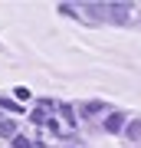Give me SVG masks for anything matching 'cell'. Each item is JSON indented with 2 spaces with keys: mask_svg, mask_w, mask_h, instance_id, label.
I'll list each match as a JSON object with an SVG mask.
<instances>
[{
  "mask_svg": "<svg viewBox=\"0 0 141 148\" xmlns=\"http://www.w3.org/2000/svg\"><path fill=\"white\" fill-rule=\"evenodd\" d=\"M128 138H131V142L141 138V122H131V125H128Z\"/></svg>",
  "mask_w": 141,
  "mask_h": 148,
  "instance_id": "4",
  "label": "cell"
},
{
  "mask_svg": "<svg viewBox=\"0 0 141 148\" xmlns=\"http://www.w3.org/2000/svg\"><path fill=\"white\" fill-rule=\"evenodd\" d=\"M33 142H30V138H26V135H13V148H30Z\"/></svg>",
  "mask_w": 141,
  "mask_h": 148,
  "instance_id": "5",
  "label": "cell"
},
{
  "mask_svg": "<svg viewBox=\"0 0 141 148\" xmlns=\"http://www.w3.org/2000/svg\"><path fill=\"white\" fill-rule=\"evenodd\" d=\"M125 122H128L125 112H112V115L105 119V128H108V132H121V125H125Z\"/></svg>",
  "mask_w": 141,
  "mask_h": 148,
  "instance_id": "1",
  "label": "cell"
},
{
  "mask_svg": "<svg viewBox=\"0 0 141 148\" xmlns=\"http://www.w3.org/2000/svg\"><path fill=\"white\" fill-rule=\"evenodd\" d=\"M108 13H115L118 20H125V16H128V3H115V7H108Z\"/></svg>",
  "mask_w": 141,
  "mask_h": 148,
  "instance_id": "3",
  "label": "cell"
},
{
  "mask_svg": "<svg viewBox=\"0 0 141 148\" xmlns=\"http://www.w3.org/2000/svg\"><path fill=\"white\" fill-rule=\"evenodd\" d=\"M0 135H3V138H13V135H16V125H13L10 119H3V122H0Z\"/></svg>",
  "mask_w": 141,
  "mask_h": 148,
  "instance_id": "2",
  "label": "cell"
},
{
  "mask_svg": "<svg viewBox=\"0 0 141 148\" xmlns=\"http://www.w3.org/2000/svg\"><path fill=\"white\" fill-rule=\"evenodd\" d=\"M0 106L10 109V112H20V106H16V102H10V99H0Z\"/></svg>",
  "mask_w": 141,
  "mask_h": 148,
  "instance_id": "6",
  "label": "cell"
}]
</instances>
